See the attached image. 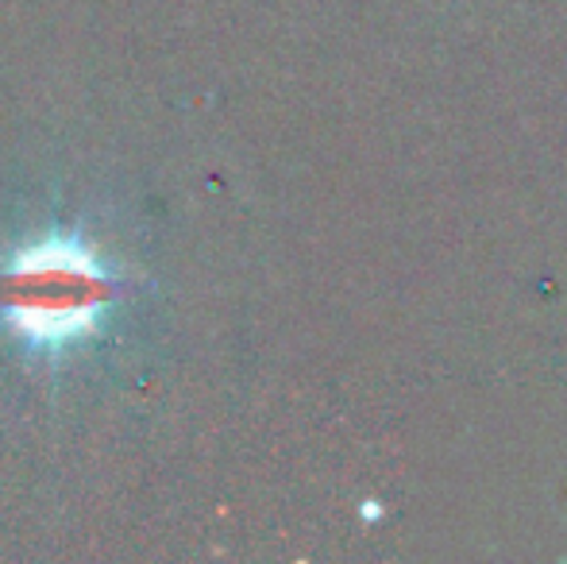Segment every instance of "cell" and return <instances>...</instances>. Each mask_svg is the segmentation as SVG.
Returning <instances> with one entry per match:
<instances>
[{
	"label": "cell",
	"instance_id": "6da1fadb",
	"mask_svg": "<svg viewBox=\"0 0 567 564\" xmlns=\"http://www.w3.org/2000/svg\"><path fill=\"white\" fill-rule=\"evenodd\" d=\"M4 325L39 352L90 337L113 301V279L82 240L51 236L16 252L0 283Z\"/></svg>",
	"mask_w": 567,
	"mask_h": 564
}]
</instances>
